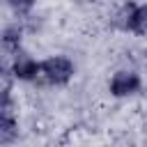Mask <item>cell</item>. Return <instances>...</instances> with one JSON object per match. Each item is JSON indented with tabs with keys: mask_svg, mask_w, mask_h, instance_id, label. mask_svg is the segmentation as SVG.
<instances>
[{
	"mask_svg": "<svg viewBox=\"0 0 147 147\" xmlns=\"http://www.w3.org/2000/svg\"><path fill=\"white\" fill-rule=\"evenodd\" d=\"M74 62L67 57V55H51L46 60H41V67H39V78L46 83V85H53V87H64L71 78H74Z\"/></svg>",
	"mask_w": 147,
	"mask_h": 147,
	"instance_id": "6da1fadb",
	"label": "cell"
},
{
	"mask_svg": "<svg viewBox=\"0 0 147 147\" xmlns=\"http://www.w3.org/2000/svg\"><path fill=\"white\" fill-rule=\"evenodd\" d=\"M117 25L124 32L145 37L147 34V5H136V2H126L122 7V11L117 14Z\"/></svg>",
	"mask_w": 147,
	"mask_h": 147,
	"instance_id": "7a4b0ae2",
	"label": "cell"
},
{
	"mask_svg": "<svg viewBox=\"0 0 147 147\" xmlns=\"http://www.w3.org/2000/svg\"><path fill=\"white\" fill-rule=\"evenodd\" d=\"M140 87H142V78H140V74L129 71V69L115 71V74H113V78H110V83H108L110 94H113V96H117V99L133 96V94H138V92H140Z\"/></svg>",
	"mask_w": 147,
	"mask_h": 147,
	"instance_id": "3957f363",
	"label": "cell"
},
{
	"mask_svg": "<svg viewBox=\"0 0 147 147\" xmlns=\"http://www.w3.org/2000/svg\"><path fill=\"white\" fill-rule=\"evenodd\" d=\"M39 67H41V62H37L32 55H28V53L18 51V53H14V62H11L9 74H11L16 80L32 83V80H37V78H39Z\"/></svg>",
	"mask_w": 147,
	"mask_h": 147,
	"instance_id": "277c9868",
	"label": "cell"
},
{
	"mask_svg": "<svg viewBox=\"0 0 147 147\" xmlns=\"http://www.w3.org/2000/svg\"><path fill=\"white\" fill-rule=\"evenodd\" d=\"M21 37H23V30L18 25H7L2 30V46H5V51L18 53L21 51Z\"/></svg>",
	"mask_w": 147,
	"mask_h": 147,
	"instance_id": "5b68a950",
	"label": "cell"
},
{
	"mask_svg": "<svg viewBox=\"0 0 147 147\" xmlns=\"http://www.w3.org/2000/svg\"><path fill=\"white\" fill-rule=\"evenodd\" d=\"M5 2H7L16 14H28V11L34 7V2H37V0H5Z\"/></svg>",
	"mask_w": 147,
	"mask_h": 147,
	"instance_id": "8992f818",
	"label": "cell"
}]
</instances>
